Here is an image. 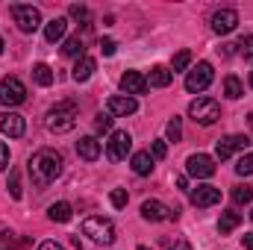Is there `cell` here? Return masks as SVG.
I'll return each mask as SVG.
<instances>
[{
    "label": "cell",
    "mask_w": 253,
    "mask_h": 250,
    "mask_svg": "<svg viewBox=\"0 0 253 250\" xmlns=\"http://www.w3.org/2000/svg\"><path fill=\"white\" fill-rule=\"evenodd\" d=\"M77 118H80L77 103H74V100H62V103H56V106L47 109V115H44V126H47L50 132L62 135V132H71V129L77 126Z\"/></svg>",
    "instance_id": "7a4b0ae2"
},
{
    "label": "cell",
    "mask_w": 253,
    "mask_h": 250,
    "mask_svg": "<svg viewBox=\"0 0 253 250\" xmlns=\"http://www.w3.org/2000/svg\"><path fill=\"white\" fill-rule=\"evenodd\" d=\"M239 224H242V215H239V212H221V221H218V233H221V236H227V233H233Z\"/></svg>",
    "instance_id": "603a6c76"
},
{
    "label": "cell",
    "mask_w": 253,
    "mask_h": 250,
    "mask_svg": "<svg viewBox=\"0 0 253 250\" xmlns=\"http://www.w3.org/2000/svg\"><path fill=\"white\" fill-rule=\"evenodd\" d=\"M218 53H221V56H233V53H236V44H221Z\"/></svg>",
    "instance_id": "b9f144b4"
},
{
    "label": "cell",
    "mask_w": 253,
    "mask_h": 250,
    "mask_svg": "<svg viewBox=\"0 0 253 250\" xmlns=\"http://www.w3.org/2000/svg\"><path fill=\"white\" fill-rule=\"evenodd\" d=\"M77 153H80V159L94 162V159L100 156V141H97L94 135H83V138L77 141Z\"/></svg>",
    "instance_id": "e0dca14e"
},
{
    "label": "cell",
    "mask_w": 253,
    "mask_h": 250,
    "mask_svg": "<svg viewBox=\"0 0 253 250\" xmlns=\"http://www.w3.org/2000/svg\"><path fill=\"white\" fill-rule=\"evenodd\" d=\"M191 65V53L189 50H180L177 56H174V62H171V74H177V71H186Z\"/></svg>",
    "instance_id": "1f68e13d"
},
{
    "label": "cell",
    "mask_w": 253,
    "mask_h": 250,
    "mask_svg": "<svg viewBox=\"0 0 253 250\" xmlns=\"http://www.w3.org/2000/svg\"><path fill=\"white\" fill-rule=\"evenodd\" d=\"M83 236H88L97 245H112L115 242V224L109 218H85L83 221Z\"/></svg>",
    "instance_id": "277c9868"
},
{
    "label": "cell",
    "mask_w": 253,
    "mask_h": 250,
    "mask_svg": "<svg viewBox=\"0 0 253 250\" xmlns=\"http://www.w3.org/2000/svg\"><path fill=\"white\" fill-rule=\"evenodd\" d=\"M71 215H74V209H71V203H65V200L53 203V206L47 209V218H50V221H56V224H65V221H71Z\"/></svg>",
    "instance_id": "7402d4cb"
},
{
    "label": "cell",
    "mask_w": 253,
    "mask_h": 250,
    "mask_svg": "<svg viewBox=\"0 0 253 250\" xmlns=\"http://www.w3.org/2000/svg\"><path fill=\"white\" fill-rule=\"evenodd\" d=\"M94 68H97V62H94L91 56H83V59H77V65H74V74H71V77H74L77 83H85V80L94 74Z\"/></svg>",
    "instance_id": "44dd1931"
},
{
    "label": "cell",
    "mask_w": 253,
    "mask_h": 250,
    "mask_svg": "<svg viewBox=\"0 0 253 250\" xmlns=\"http://www.w3.org/2000/svg\"><path fill=\"white\" fill-rule=\"evenodd\" d=\"M236 27H239V12H236V9H218V12L212 15V33L227 36V33H233Z\"/></svg>",
    "instance_id": "7c38bea8"
},
{
    "label": "cell",
    "mask_w": 253,
    "mask_h": 250,
    "mask_svg": "<svg viewBox=\"0 0 253 250\" xmlns=\"http://www.w3.org/2000/svg\"><path fill=\"white\" fill-rule=\"evenodd\" d=\"M39 250H65V248L59 245V242H42V245H39Z\"/></svg>",
    "instance_id": "60d3db41"
},
{
    "label": "cell",
    "mask_w": 253,
    "mask_h": 250,
    "mask_svg": "<svg viewBox=\"0 0 253 250\" xmlns=\"http://www.w3.org/2000/svg\"><path fill=\"white\" fill-rule=\"evenodd\" d=\"M248 118H251V126H253V112H251V115H248Z\"/></svg>",
    "instance_id": "f6af8a7d"
},
{
    "label": "cell",
    "mask_w": 253,
    "mask_h": 250,
    "mask_svg": "<svg viewBox=\"0 0 253 250\" xmlns=\"http://www.w3.org/2000/svg\"><path fill=\"white\" fill-rule=\"evenodd\" d=\"M236 150H251V138L248 135H224L218 144H215V156L224 162V159H230Z\"/></svg>",
    "instance_id": "8fae6325"
},
{
    "label": "cell",
    "mask_w": 253,
    "mask_h": 250,
    "mask_svg": "<svg viewBox=\"0 0 253 250\" xmlns=\"http://www.w3.org/2000/svg\"><path fill=\"white\" fill-rule=\"evenodd\" d=\"M68 15L77 21V24H83V27H88L91 24V12L85 9V6H80V3H74V6H68Z\"/></svg>",
    "instance_id": "4316f807"
},
{
    "label": "cell",
    "mask_w": 253,
    "mask_h": 250,
    "mask_svg": "<svg viewBox=\"0 0 253 250\" xmlns=\"http://www.w3.org/2000/svg\"><path fill=\"white\" fill-rule=\"evenodd\" d=\"M233 200L242 206V203H251L253 200V186H233Z\"/></svg>",
    "instance_id": "4dcf8cb0"
},
{
    "label": "cell",
    "mask_w": 253,
    "mask_h": 250,
    "mask_svg": "<svg viewBox=\"0 0 253 250\" xmlns=\"http://www.w3.org/2000/svg\"><path fill=\"white\" fill-rule=\"evenodd\" d=\"M33 80H36L39 85H44V88H47V85L53 83V68H50V65H44V62H39L36 68H33Z\"/></svg>",
    "instance_id": "d4e9b609"
},
{
    "label": "cell",
    "mask_w": 253,
    "mask_h": 250,
    "mask_svg": "<svg viewBox=\"0 0 253 250\" xmlns=\"http://www.w3.org/2000/svg\"><path fill=\"white\" fill-rule=\"evenodd\" d=\"M168 250H191V245L186 239H174V242H168Z\"/></svg>",
    "instance_id": "ab89813d"
},
{
    "label": "cell",
    "mask_w": 253,
    "mask_h": 250,
    "mask_svg": "<svg viewBox=\"0 0 253 250\" xmlns=\"http://www.w3.org/2000/svg\"><path fill=\"white\" fill-rule=\"evenodd\" d=\"M121 88H124L126 97L144 94V91H147V80H144V74H138V71H124V74H121Z\"/></svg>",
    "instance_id": "9a60e30c"
},
{
    "label": "cell",
    "mask_w": 253,
    "mask_h": 250,
    "mask_svg": "<svg viewBox=\"0 0 253 250\" xmlns=\"http://www.w3.org/2000/svg\"><path fill=\"white\" fill-rule=\"evenodd\" d=\"M129 165H132V171H135L138 177H147V174L153 171V156H150V150H138V153H132Z\"/></svg>",
    "instance_id": "d6986e66"
},
{
    "label": "cell",
    "mask_w": 253,
    "mask_h": 250,
    "mask_svg": "<svg viewBox=\"0 0 253 250\" xmlns=\"http://www.w3.org/2000/svg\"><path fill=\"white\" fill-rule=\"evenodd\" d=\"M251 218H253V212H251Z\"/></svg>",
    "instance_id": "c3c4849f"
},
{
    "label": "cell",
    "mask_w": 253,
    "mask_h": 250,
    "mask_svg": "<svg viewBox=\"0 0 253 250\" xmlns=\"http://www.w3.org/2000/svg\"><path fill=\"white\" fill-rule=\"evenodd\" d=\"M9 168V147L0 141V171H6Z\"/></svg>",
    "instance_id": "f35d334b"
},
{
    "label": "cell",
    "mask_w": 253,
    "mask_h": 250,
    "mask_svg": "<svg viewBox=\"0 0 253 250\" xmlns=\"http://www.w3.org/2000/svg\"><path fill=\"white\" fill-rule=\"evenodd\" d=\"M236 174H239V177H251L253 174V150L251 153H245V156L236 162Z\"/></svg>",
    "instance_id": "f1b7e54d"
},
{
    "label": "cell",
    "mask_w": 253,
    "mask_h": 250,
    "mask_svg": "<svg viewBox=\"0 0 253 250\" xmlns=\"http://www.w3.org/2000/svg\"><path fill=\"white\" fill-rule=\"evenodd\" d=\"M6 188H9V194H12L15 200L21 197V177H18V171H12V174H9V183H6Z\"/></svg>",
    "instance_id": "d6a6232c"
},
{
    "label": "cell",
    "mask_w": 253,
    "mask_h": 250,
    "mask_svg": "<svg viewBox=\"0 0 253 250\" xmlns=\"http://www.w3.org/2000/svg\"><path fill=\"white\" fill-rule=\"evenodd\" d=\"M0 129H3L9 138H21L24 129H27V121H24L18 112H3V115H0Z\"/></svg>",
    "instance_id": "2e32d148"
},
{
    "label": "cell",
    "mask_w": 253,
    "mask_h": 250,
    "mask_svg": "<svg viewBox=\"0 0 253 250\" xmlns=\"http://www.w3.org/2000/svg\"><path fill=\"white\" fill-rule=\"evenodd\" d=\"M242 245H245V250H253V233H245V239H242Z\"/></svg>",
    "instance_id": "7bdbcfd3"
},
{
    "label": "cell",
    "mask_w": 253,
    "mask_h": 250,
    "mask_svg": "<svg viewBox=\"0 0 253 250\" xmlns=\"http://www.w3.org/2000/svg\"><path fill=\"white\" fill-rule=\"evenodd\" d=\"M62 165H65L62 153H59V150H53V147H42V150H36V153L30 156V162H27L33 183H36V186H42V188L59 180Z\"/></svg>",
    "instance_id": "6da1fadb"
},
{
    "label": "cell",
    "mask_w": 253,
    "mask_h": 250,
    "mask_svg": "<svg viewBox=\"0 0 253 250\" xmlns=\"http://www.w3.org/2000/svg\"><path fill=\"white\" fill-rule=\"evenodd\" d=\"M109 200H112V206H115V209H124L126 200H129V194H126L124 188H115V191L109 194Z\"/></svg>",
    "instance_id": "836d02e7"
},
{
    "label": "cell",
    "mask_w": 253,
    "mask_h": 250,
    "mask_svg": "<svg viewBox=\"0 0 253 250\" xmlns=\"http://www.w3.org/2000/svg\"><path fill=\"white\" fill-rule=\"evenodd\" d=\"M177 188H189V180L186 177H177Z\"/></svg>",
    "instance_id": "ee69618b"
},
{
    "label": "cell",
    "mask_w": 253,
    "mask_h": 250,
    "mask_svg": "<svg viewBox=\"0 0 253 250\" xmlns=\"http://www.w3.org/2000/svg\"><path fill=\"white\" fill-rule=\"evenodd\" d=\"M62 53L65 56H77V59H83V56H85V44H83V39H80V36H71V39L65 42Z\"/></svg>",
    "instance_id": "cb8c5ba5"
},
{
    "label": "cell",
    "mask_w": 253,
    "mask_h": 250,
    "mask_svg": "<svg viewBox=\"0 0 253 250\" xmlns=\"http://www.w3.org/2000/svg\"><path fill=\"white\" fill-rule=\"evenodd\" d=\"M144 80H147V85H153V88H165V85H171L174 74H171V68L156 65V68H150V74H147Z\"/></svg>",
    "instance_id": "ac0fdd59"
},
{
    "label": "cell",
    "mask_w": 253,
    "mask_h": 250,
    "mask_svg": "<svg viewBox=\"0 0 253 250\" xmlns=\"http://www.w3.org/2000/svg\"><path fill=\"white\" fill-rule=\"evenodd\" d=\"M129 150H132V138H129L126 129H118V132L109 135V141H106V156H109L112 162H124L126 156H129Z\"/></svg>",
    "instance_id": "9c48e42d"
},
{
    "label": "cell",
    "mask_w": 253,
    "mask_h": 250,
    "mask_svg": "<svg viewBox=\"0 0 253 250\" xmlns=\"http://www.w3.org/2000/svg\"><path fill=\"white\" fill-rule=\"evenodd\" d=\"M165 153H168V144H165V141H153V144H150V156H153V162H156V159H165Z\"/></svg>",
    "instance_id": "8d00e7d4"
},
{
    "label": "cell",
    "mask_w": 253,
    "mask_h": 250,
    "mask_svg": "<svg viewBox=\"0 0 253 250\" xmlns=\"http://www.w3.org/2000/svg\"><path fill=\"white\" fill-rule=\"evenodd\" d=\"M0 53H3V39H0Z\"/></svg>",
    "instance_id": "7dc6e473"
},
{
    "label": "cell",
    "mask_w": 253,
    "mask_h": 250,
    "mask_svg": "<svg viewBox=\"0 0 253 250\" xmlns=\"http://www.w3.org/2000/svg\"><path fill=\"white\" fill-rule=\"evenodd\" d=\"M189 115H191V121H194V124L212 126L218 118H221V106H218V100H215V97H197V100H191Z\"/></svg>",
    "instance_id": "3957f363"
},
{
    "label": "cell",
    "mask_w": 253,
    "mask_h": 250,
    "mask_svg": "<svg viewBox=\"0 0 253 250\" xmlns=\"http://www.w3.org/2000/svg\"><path fill=\"white\" fill-rule=\"evenodd\" d=\"M224 94H227L230 100H239V97L245 94V85H242V80H239V77H227V80H224Z\"/></svg>",
    "instance_id": "484cf974"
},
{
    "label": "cell",
    "mask_w": 253,
    "mask_h": 250,
    "mask_svg": "<svg viewBox=\"0 0 253 250\" xmlns=\"http://www.w3.org/2000/svg\"><path fill=\"white\" fill-rule=\"evenodd\" d=\"M251 88H253V71H251Z\"/></svg>",
    "instance_id": "bcb514c9"
},
{
    "label": "cell",
    "mask_w": 253,
    "mask_h": 250,
    "mask_svg": "<svg viewBox=\"0 0 253 250\" xmlns=\"http://www.w3.org/2000/svg\"><path fill=\"white\" fill-rule=\"evenodd\" d=\"M27 100V85L18 77H3L0 83V103L3 106H21Z\"/></svg>",
    "instance_id": "8992f818"
},
{
    "label": "cell",
    "mask_w": 253,
    "mask_h": 250,
    "mask_svg": "<svg viewBox=\"0 0 253 250\" xmlns=\"http://www.w3.org/2000/svg\"><path fill=\"white\" fill-rule=\"evenodd\" d=\"M236 47H242V56H245L248 62H253V36H245Z\"/></svg>",
    "instance_id": "d590c367"
},
{
    "label": "cell",
    "mask_w": 253,
    "mask_h": 250,
    "mask_svg": "<svg viewBox=\"0 0 253 250\" xmlns=\"http://www.w3.org/2000/svg\"><path fill=\"white\" fill-rule=\"evenodd\" d=\"M141 218H144V221H153V224H156V221H177V218H180V206L171 209V206H165L162 200H144V203H141Z\"/></svg>",
    "instance_id": "ba28073f"
},
{
    "label": "cell",
    "mask_w": 253,
    "mask_h": 250,
    "mask_svg": "<svg viewBox=\"0 0 253 250\" xmlns=\"http://www.w3.org/2000/svg\"><path fill=\"white\" fill-rule=\"evenodd\" d=\"M100 50H103V56H112V53L118 50V44H115L112 39H100Z\"/></svg>",
    "instance_id": "74e56055"
},
{
    "label": "cell",
    "mask_w": 253,
    "mask_h": 250,
    "mask_svg": "<svg viewBox=\"0 0 253 250\" xmlns=\"http://www.w3.org/2000/svg\"><path fill=\"white\" fill-rule=\"evenodd\" d=\"M212 80H215V71H212V65H209V62H197V65L189 71V77H186V88H189L191 94H197V91H206V88L212 85Z\"/></svg>",
    "instance_id": "52a82bcc"
},
{
    "label": "cell",
    "mask_w": 253,
    "mask_h": 250,
    "mask_svg": "<svg viewBox=\"0 0 253 250\" xmlns=\"http://www.w3.org/2000/svg\"><path fill=\"white\" fill-rule=\"evenodd\" d=\"M0 250H27V242H18L12 233H0Z\"/></svg>",
    "instance_id": "83f0119b"
},
{
    "label": "cell",
    "mask_w": 253,
    "mask_h": 250,
    "mask_svg": "<svg viewBox=\"0 0 253 250\" xmlns=\"http://www.w3.org/2000/svg\"><path fill=\"white\" fill-rule=\"evenodd\" d=\"M94 129H97V132H109V129H112V115H109V112H106V115L100 112V115L94 118Z\"/></svg>",
    "instance_id": "e575fe53"
},
{
    "label": "cell",
    "mask_w": 253,
    "mask_h": 250,
    "mask_svg": "<svg viewBox=\"0 0 253 250\" xmlns=\"http://www.w3.org/2000/svg\"><path fill=\"white\" fill-rule=\"evenodd\" d=\"M191 203L197 206V209H206V206H215V203H221V188L215 186H197L191 188Z\"/></svg>",
    "instance_id": "4fadbf2b"
},
{
    "label": "cell",
    "mask_w": 253,
    "mask_h": 250,
    "mask_svg": "<svg viewBox=\"0 0 253 250\" xmlns=\"http://www.w3.org/2000/svg\"><path fill=\"white\" fill-rule=\"evenodd\" d=\"M165 132H168V141H180V138H183V121L174 115V118L168 121V126H165Z\"/></svg>",
    "instance_id": "f546056e"
},
{
    "label": "cell",
    "mask_w": 253,
    "mask_h": 250,
    "mask_svg": "<svg viewBox=\"0 0 253 250\" xmlns=\"http://www.w3.org/2000/svg\"><path fill=\"white\" fill-rule=\"evenodd\" d=\"M12 18H15L21 33H36L42 27V12L36 6H27V3H15L12 6Z\"/></svg>",
    "instance_id": "5b68a950"
},
{
    "label": "cell",
    "mask_w": 253,
    "mask_h": 250,
    "mask_svg": "<svg viewBox=\"0 0 253 250\" xmlns=\"http://www.w3.org/2000/svg\"><path fill=\"white\" fill-rule=\"evenodd\" d=\"M186 171L194 180H209L215 174V159L206 156V153H191L189 159H186Z\"/></svg>",
    "instance_id": "30bf717a"
},
{
    "label": "cell",
    "mask_w": 253,
    "mask_h": 250,
    "mask_svg": "<svg viewBox=\"0 0 253 250\" xmlns=\"http://www.w3.org/2000/svg\"><path fill=\"white\" fill-rule=\"evenodd\" d=\"M65 30H68V18H53V21L44 27V39H47L50 44H56V42L65 39Z\"/></svg>",
    "instance_id": "ffe728a7"
},
{
    "label": "cell",
    "mask_w": 253,
    "mask_h": 250,
    "mask_svg": "<svg viewBox=\"0 0 253 250\" xmlns=\"http://www.w3.org/2000/svg\"><path fill=\"white\" fill-rule=\"evenodd\" d=\"M135 109H138L135 97H126V94H112V97L106 100V112H109V115H118V118L132 115Z\"/></svg>",
    "instance_id": "5bb4252c"
}]
</instances>
